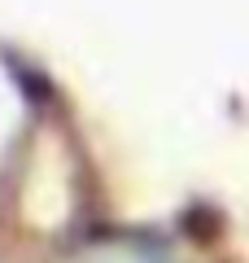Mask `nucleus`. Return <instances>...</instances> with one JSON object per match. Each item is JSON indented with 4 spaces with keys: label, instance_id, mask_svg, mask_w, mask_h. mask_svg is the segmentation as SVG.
Segmentation results:
<instances>
[{
    "label": "nucleus",
    "instance_id": "nucleus-1",
    "mask_svg": "<svg viewBox=\"0 0 249 263\" xmlns=\"http://www.w3.org/2000/svg\"><path fill=\"white\" fill-rule=\"evenodd\" d=\"M83 263H171V259L144 241H96L83 250Z\"/></svg>",
    "mask_w": 249,
    "mask_h": 263
}]
</instances>
